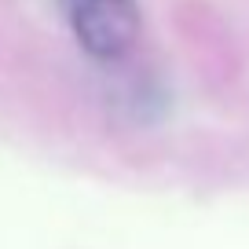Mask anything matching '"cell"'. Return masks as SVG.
I'll list each match as a JSON object with an SVG mask.
<instances>
[{
    "label": "cell",
    "instance_id": "6da1fadb",
    "mask_svg": "<svg viewBox=\"0 0 249 249\" xmlns=\"http://www.w3.org/2000/svg\"><path fill=\"white\" fill-rule=\"evenodd\" d=\"M73 37L92 59L114 62L140 40V4L136 0H66Z\"/></svg>",
    "mask_w": 249,
    "mask_h": 249
}]
</instances>
